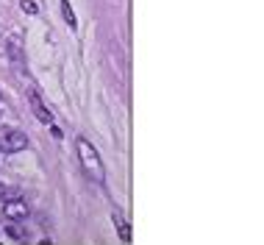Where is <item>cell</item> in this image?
Wrapping results in <instances>:
<instances>
[{"instance_id":"obj_2","label":"cell","mask_w":264,"mask_h":245,"mask_svg":"<svg viewBox=\"0 0 264 245\" xmlns=\"http://www.w3.org/2000/svg\"><path fill=\"white\" fill-rule=\"evenodd\" d=\"M28 148V137L17 128H3L0 131V150L6 153H20V150Z\"/></svg>"},{"instance_id":"obj_11","label":"cell","mask_w":264,"mask_h":245,"mask_svg":"<svg viewBox=\"0 0 264 245\" xmlns=\"http://www.w3.org/2000/svg\"><path fill=\"white\" fill-rule=\"evenodd\" d=\"M0 195H3V198H6V195H11V190L6 187V184H0Z\"/></svg>"},{"instance_id":"obj_8","label":"cell","mask_w":264,"mask_h":245,"mask_svg":"<svg viewBox=\"0 0 264 245\" xmlns=\"http://www.w3.org/2000/svg\"><path fill=\"white\" fill-rule=\"evenodd\" d=\"M61 14H64V23L75 31L78 23H75V11H72V6H70V0H61Z\"/></svg>"},{"instance_id":"obj_10","label":"cell","mask_w":264,"mask_h":245,"mask_svg":"<svg viewBox=\"0 0 264 245\" xmlns=\"http://www.w3.org/2000/svg\"><path fill=\"white\" fill-rule=\"evenodd\" d=\"M50 134H53V137H56V140H61V137H64V134H61L59 128H56V125H53V122H50Z\"/></svg>"},{"instance_id":"obj_6","label":"cell","mask_w":264,"mask_h":245,"mask_svg":"<svg viewBox=\"0 0 264 245\" xmlns=\"http://www.w3.org/2000/svg\"><path fill=\"white\" fill-rule=\"evenodd\" d=\"M6 234L14 237L17 243H28V231L20 226V220H14V223H6Z\"/></svg>"},{"instance_id":"obj_7","label":"cell","mask_w":264,"mask_h":245,"mask_svg":"<svg viewBox=\"0 0 264 245\" xmlns=\"http://www.w3.org/2000/svg\"><path fill=\"white\" fill-rule=\"evenodd\" d=\"M9 50H11V59L17 61V70H23V48H20V36H11L9 39Z\"/></svg>"},{"instance_id":"obj_4","label":"cell","mask_w":264,"mask_h":245,"mask_svg":"<svg viewBox=\"0 0 264 245\" xmlns=\"http://www.w3.org/2000/svg\"><path fill=\"white\" fill-rule=\"evenodd\" d=\"M3 215H6L9 220H25L28 218V203L20 201V198L6 201V203H3Z\"/></svg>"},{"instance_id":"obj_5","label":"cell","mask_w":264,"mask_h":245,"mask_svg":"<svg viewBox=\"0 0 264 245\" xmlns=\"http://www.w3.org/2000/svg\"><path fill=\"white\" fill-rule=\"evenodd\" d=\"M111 220H114V226H117V231H120V240H122V243H131V228H128L125 218L114 209V212H111Z\"/></svg>"},{"instance_id":"obj_1","label":"cell","mask_w":264,"mask_h":245,"mask_svg":"<svg viewBox=\"0 0 264 245\" xmlns=\"http://www.w3.org/2000/svg\"><path fill=\"white\" fill-rule=\"evenodd\" d=\"M75 148H78V159H81V167H84V173L92 178V181L103 184L106 181V167L100 162V153L95 150V145L84 140V137H78L75 140Z\"/></svg>"},{"instance_id":"obj_3","label":"cell","mask_w":264,"mask_h":245,"mask_svg":"<svg viewBox=\"0 0 264 245\" xmlns=\"http://www.w3.org/2000/svg\"><path fill=\"white\" fill-rule=\"evenodd\" d=\"M28 103H31V109H34V114H36V120L39 122H48L50 125L53 122V112L45 106V100L39 98V92L36 89H28Z\"/></svg>"},{"instance_id":"obj_9","label":"cell","mask_w":264,"mask_h":245,"mask_svg":"<svg viewBox=\"0 0 264 245\" xmlns=\"http://www.w3.org/2000/svg\"><path fill=\"white\" fill-rule=\"evenodd\" d=\"M23 11H28V14H36V3H31V0H23Z\"/></svg>"}]
</instances>
